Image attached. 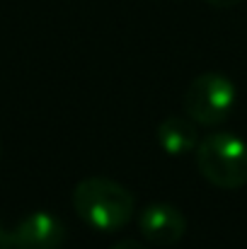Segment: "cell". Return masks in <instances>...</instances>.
<instances>
[{
	"label": "cell",
	"instance_id": "obj_1",
	"mask_svg": "<svg viewBox=\"0 0 247 249\" xmlns=\"http://www.w3.org/2000/svg\"><path fill=\"white\" fill-rule=\"evenodd\" d=\"M73 208L82 223L102 232L121 230L136 208L133 194L107 177H87L73 189Z\"/></svg>",
	"mask_w": 247,
	"mask_h": 249
},
{
	"label": "cell",
	"instance_id": "obj_2",
	"mask_svg": "<svg viewBox=\"0 0 247 249\" xmlns=\"http://www.w3.org/2000/svg\"><path fill=\"white\" fill-rule=\"evenodd\" d=\"M201 177L218 189H243L247 184V143L233 133H209L196 145Z\"/></svg>",
	"mask_w": 247,
	"mask_h": 249
},
{
	"label": "cell",
	"instance_id": "obj_3",
	"mask_svg": "<svg viewBox=\"0 0 247 249\" xmlns=\"http://www.w3.org/2000/svg\"><path fill=\"white\" fill-rule=\"evenodd\" d=\"M235 99H238V89L233 80H228L221 73H201L189 83L182 107L194 124L218 126L230 116Z\"/></svg>",
	"mask_w": 247,
	"mask_h": 249
},
{
	"label": "cell",
	"instance_id": "obj_4",
	"mask_svg": "<svg viewBox=\"0 0 247 249\" xmlns=\"http://www.w3.org/2000/svg\"><path fill=\"white\" fill-rule=\"evenodd\" d=\"M66 242V225L46 211H34L12 230V249H61Z\"/></svg>",
	"mask_w": 247,
	"mask_h": 249
},
{
	"label": "cell",
	"instance_id": "obj_5",
	"mask_svg": "<svg viewBox=\"0 0 247 249\" xmlns=\"http://www.w3.org/2000/svg\"><path fill=\"white\" fill-rule=\"evenodd\" d=\"M138 228H141V235L146 237V242L158 245V247H172L184 237L187 220L179 208H174L172 203L158 201L141 211Z\"/></svg>",
	"mask_w": 247,
	"mask_h": 249
},
{
	"label": "cell",
	"instance_id": "obj_6",
	"mask_svg": "<svg viewBox=\"0 0 247 249\" xmlns=\"http://www.w3.org/2000/svg\"><path fill=\"white\" fill-rule=\"evenodd\" d=\"M158 143L167 155H189L191 150H196L199 145V136H196V126L194 121L187 116H167L158 126Z\"/></svg>",
	"mask_w": 247,
	"mask_h": 249
},
{
	"label": "cell",
	"instance_id": "obj_7",
	"mask_svg": "<svg viewBox=\"0 0 247 249\" xmlns=\"http://www.w3.org/2000/svg\"><path fill=\"white\" fill-rule=\"evenodd\" d=\"M112 249H148V247H146V245H141V242H136V240H124V242L114 245Z\"/></svg>",
	"mask_w": 247,
	"mask_h": 249
},
{
	"label": "cell",
	"instance_id": "obj_8",
	"mask_svg": "<svg viewBox=\"0 0 247 249\" xmlns=\"http://www.w3.org/2000/svg\"><path fill=\"white\" fill-rule=\"evenodd\" d=\"M0 249H12V232H5L0 228Z\"/></svg>",
	"mask_w": 247,
	"mask_h": 249
},
{
	"label": "cell",
	"instance_id": "obj_9",
	"mask_svg": "<svg viewBox=\"0 0 247 249\" xmlns=\"http://www.w3.org/2000/svg\"><path fill=\"white\" fill-rule=\"evenodd\" d=\"M209 5H213V7H235L238 2H243V0H206Z\"/></svg>",
	"mask_w": 247,
	"mask_h": 249
}]
</instances>
